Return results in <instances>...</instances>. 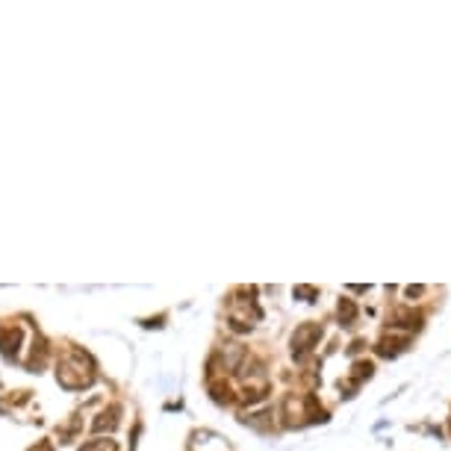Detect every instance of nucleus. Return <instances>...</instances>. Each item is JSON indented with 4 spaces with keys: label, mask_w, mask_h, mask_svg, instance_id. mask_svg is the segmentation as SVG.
<instances>
[{
    "label": "nucleus",
    "mask_w": 451,
    "mask_h": 451,
    "mask_svg": "<svg viewBox=\"0 0 451 451\" xmlns=\"http://www.w3.org/2000/svg\"><path fill=\"white\" fill-rule=\"evenodd\" d=\"M89 381H92V375H89V363H86V357L80 351L68 354V357L59 363V383H62V386L77 389V386H86Z\"/></svg>",
    "instance_id": "obj_1"
},
{
    "label": "nucleus",
    "mask_w": 451,
    "mask_h": 451,
    "mask_svg": "<svg viewBox=\"0 0 451 451\" xmlns=\"http://www.w3.org/2000/svg\"><path fill=\"white\" fill-rule=\"evenodd\" d=\"M83 451H115L112 442H106V439H100V442H92V445H86Z\"/></svg>",
    "instance_id": "obj_2"
}]
</instances>
